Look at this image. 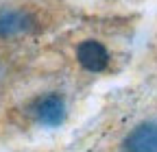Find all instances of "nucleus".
<instances>
[{"label": "nucleus", "instance_id": "obj_1", "mask_svg": "<svg viewBox=\"0 0 157 152\" xmlns=\"http://www.w3.org/2000/svg\"><path fill=\"white\" fill-rule=\"evenodd\" d=\"M55 26V5L46 0H9L0 5V44L29 42Z\"/></svg>", "mask_w": 157, "mask_h": 152}, {"label": "nucleus", "instance_id": "obj_2", "mask_svg": "<svg viewBox=\"0 0 157 152\" xmlns=\"http://www.w3.org/2000/svg\"><path fill=\"white\" fill-rule=\"evenodd\" d=\"M66 59L76 76H111L120 70L122 54L107 35L85 33L66 48Z\"/></svg>", "mask_w": 157, "mask_h": 152}, {"label": "nucleus", "instance_id": "obj_3", "mask_svg": "<svg viewBox=\"0 0 157 152\" xmlns=\"http://www.w3.org/2000/svg\"><path fill=\"white\" fill-rule=\"evenodd\" d=\"M68 96L61 89H46L33 93L24 102L22 113L37 128H59L68 120Z\"/></svg>", "mask_w": 157, "mask_h": 152}, {"label": "nucleus", "instance_id": "obj_4", "mask_svg": "<svg viewBox=\"0 0 157 152\" xmlns=\"http://www.w3.org/2000/svg\"><path fill=\"white\" fill-rule=\"evenodd\" d=\"M72 9L85 11L96 17H120L144 9L151 0H66Z\"/></svg>", "mask_w": 157, "mask_h": 152}, {"label": "nucleus", "instance_id": "obj_5", "mask_svg": "<svg viewBox=\"0 0 157 152\" xmlns=\"http://www.w3.org/2000/svg\"><path fill=\"white\" fill-rule=\"evenodd\" d=\"M120 152H157V122L133 126L120 141Z\"/></svg>", "mask_w": 157, "mask_h": 152}]
</instances>
